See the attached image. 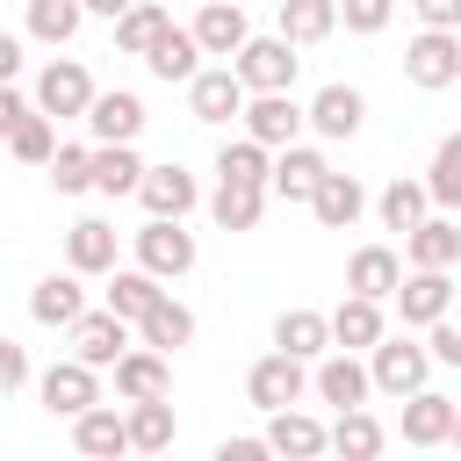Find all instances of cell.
<instances>
[{
    "mask_svg": "<svg viewBox=\"0 0 461 461\" xmlns=\"http://www.w3.org/2000/svg\"><path fill=\"white\" fill-rule=\"evenodd\" d=\"M50 187H58V194H86V187H94V151H86V144H58Z\"/></svg>",
    "mask_w": 461,
    "mask_h": 461,
    "instance_id": "cell-43",
    "label": "cell"
},
{
    "mask_svg": "<svg viewBox=\"0 0 461 461\" xmlns=\"http://www.w3.org/2000/svg\"><path fill=\"white\" fill-rule=\"evenodd\" d=\"M411 14L425 29H461V0H411Z\"/></svg>",
    "mask_w": 461,
    "mask_h": 461,
    "instance_id": "cell-47",
    "label": "cell"
},
{
    "mask_svg": "<svg viewBox=\"0 0 461 461\" xmlns=\"http://www.w3.org/2000/svg\"><path fill=\"white\" fill-rule=\"evenodd\" d=\"M317 396H324L331 411H353V403L375 396V367H360L346 346H331V353L317 360Z\"/></svg>",
    "mask_w": 461,
    "mask_h": 461,
    "instance_id": "cell-11",
    "label": "cell"
},
{
    "mask_svg": "<svg viewBox=\"0 0 461 461\" xmlns=\"http://www.w3.org/2000/svg\"><path fill=\"white\" fill-rule=\"evenodd\" d=\"M173 432H180V418H173V403H166V396L130 403V447H137V454H166V447H173Z\"/></svg>",
    "mask_w": 461,
    "mask_h": 461,
    "instance_id": "cell-35",
    "label": "cell"
},
{
    "mask_svg": "<svg viewBox=\"0 0 461 461\" xmlns=\"http://www.w3.org/2000/svg\"><path fill=\"white\" fill-rule=\"evenodd\" d=\"M324 173H331L324 151H310V144H281V158H274V194H281V202H310Z\"/></svg>",
    "mask_w": 461,
    "mask_h": 461,
    "instance_id": "cell-27",
    "label": "cell"
},
{
    "mask_svg": "<svg viewBox=\"0 0 461 461\" xmlns=\"http://www.w3.org/2000/svg\"><path fill=\"white\" fill-rule=\"evenodd\" d=\"M447 447H461V418H454V439H447Z\"/></svg>",
    "mask_w": 461,
    "mask_h": 461,
    "instance_id": "cell-52",
    "label": "cell"
},
{
    "mask_svg": "<svg viewBox=\"0 0 461 461\" xmlns=\"http://www.w3.org/2000/svg\"><path fill=\"white\" fill-rule=\"evenodd\" d=\"M137 339H144V346H158V353H180V346L194 339V310H187V303H173V295H158V303H151V317L137 324Z\"/></svg>",
    "mask_w": 461,
    "mask_h": 461,
    "instance_id": "cell-34",
    "label": "cell"
},
{
    "mask_svg": "<svg viewBox=\"0 0 461 461\" xmlns=\"http://www.w3.org/2000/svg\"><path fill=\"white\" fill-rule=\"evenodd\" d=\"M29 36H43V43H72L79 36V22H86V0H29Z\"/></svg>",
    "mask_w": 461,
    "mask_h": 461,
    "instance_id": "cell-41",
    "label": "cell"
},
{
    "mask_svg": "<svg viewBox=\"0 0 461 461\" xmlns=\"http://www.w3.org/2000/svg\"><path fill=\"white\" fill-rule=\"evenodd\" d=\"M0 389H7V396L29 389V353H22L14 339H0Z\"/></svg>",
    "mask_w": 461,
    "mask_h": 461,
    "instance_id": "cell-46",
    "label": "cell"
},
{
    "mask_svg": "<svg viewBox=\"0 0 461 461\" xmlns=\"http://www.w3.org/2000/svg\"><path fill=\"white\" fill-rule=\"evenodd\" d=\"M259 454H274L267 432H259V439H223V447H216V461H259Z\"/></svg>",
    "mask_w": 461,
    "mask_h": 461,
    "instance_id": "cell-48",
    "label": "cell"
},
{
    "mask_svg": "<svg viewBox=\"0 0 461 461\" xmlns=\"http://www.w3.org/2000/svg\"><path fill=\"white\" fill-rule=\"evenodd\" d=\"M274 346L281 353H303V360H324L339 339H331V317L324 310H281L274 317Z\"/></svg>",
    "mask_w": 461,
    "mask_h": 461,
    "instance_id": "cell-26",
    "label": "cell"
},
{
    "mask_svg": "<svg viewBox=\"0 0 461 461\" xmlns=\"http://www.w3.org/2000/svg\"><path fill=\"white\" fill-rule=\"evenodd\" d=\"M72 447H79L86 461H115V454H137V447H130V411H108V403L79 411V418H72Z\"/></svg>",
    "mask_w": 461,
    "mask_h": 461,
    "instance_id": "cell-12",
    "label": "cell"
},
{
    "mask_svg": "<svg viewBox=\"0 0 461 461\" xmlns=\"http://www.w3.org/2000/svg\"><path fill=\"white\" fill-rule=\"evenodd\" d=\"M137 202H144L151 216H187V209L202 202V187H194V173H187V166H151V173H144V187H137Z\"/></svg>",
    "mask_w": 461,
    "mask_h": 461,
    "instance_id": "cell-25",
    "label": "cell"
},
{
    "mask_svg": "<svg viewBox=\"0 0 461 461\" xmlns=\"http://www.w3.org/2000/svg\"><path fill=\"white\" fill-rule=\"evenodd\" d=\"M274 144H259L252 130L238 137V144H223L216 151V180H252V187H274V158H267Z\"/></svg>",
    "mask_w": 461,
    "mask_h": 461,
    "instance_id": "cell-33",
    "label": "cell"
},
{
    "mask_svg": "<svg viewBox=\"0 0 461 461\" xmlns=\"http://www.w3.org/2000/svg\"><path fill=\"white\" fill-rule=\"evenodd\" d=\"M7 151L22 158V166H50L58 158V115H43V108H29L14 130H7Z\"/></svg>",
    "mask_w": 461,
    "mask_h": 461,
    "instance_id": "cell-37",
    "label": "cell"
},
{
    "mask_svg": "<svg viewBox=\"0 0 461 461\" xmlns=\"http://www.w3.org/2000/svg\"><path fill=\"white\" fill-rule=\"evenodd\" d=\"M36 396H43V411H50V418H79V411H94V403H101V367H94V360H79V353H72V360H50V375H43V389H36Z\"/></svg>",
    "mask_w": 461,
    "mask_h": 461,
    "instance_id": "cell-7",
    "label": "cell"
},
{
    "mask_svg": "<svg viewBox=\"0 0 461 461\" xmlns=\"http://www.w3.org/2000/svg\"><path fill=\"white\" fill-rule=\"evenodd\" d=\"M144 173H151V166H144L130 144H94V187H101V194H137Z\"/></svg>",
    "mask_w": 461,
    "mask_h": 461,
    "instance_id": "cell-32",
    "label": "cell"
},
{
    "mask_svg": "<svg viewBox=\"0 0 461 461\" xmlns=\"http://www.w3.org/2000/svg\"><path fill=\"white\" fill-rule=\"evenodd\" d=\"M303 389H317V375L303 367V353H267V360H252V375H245V403L252 411H288V403H303Z\"/></svg>",
    "mask_w": 461,
    "mask_h": 461,
    "instance_id": "cell-1",
    "label": "cell"
},
{
    "mask_svg": "<svg viewBox=\"0 0 461 461\" xmlns=\"http://www.w3.org/2000/svg\"><path fill=\"white\" fill-rule=\"evenodd\" d=\"M331 339H339L346 353H375V346L389 339V324H382V303H375V295H353V288H346V303L331 310Z\"/></svg>",
    "mask_w": 461,
    "mask_h": 461,
    "instance_id": "cell-16",
    "label": "cell"
},
{
    "mask_svg": "<svg viewBox=\"0 0 461 461\" xmlns=\"http://www.w3.org/2000/svg\"><path fill=\"white\" fill-rule=\"evenodd\" d=\"M194 36H202L209 58H238V50L252 43V29H245V0H209V7L194 14Z\"/></svg>",
    "mask_w": 461,
    "mask_h": 461,
    "instance_id": "cell-18",
    "label": "cell"
},
{
    "mask_svg": "<svg viewBox=\"0 0 461 461\" xmlns=\"http://www.w3.org/2000/svg\"><path fill=\"white\" fill-rule=\"evenodd\" d=\"M130 7H137V0H86V14H108V22H122Z\"/></svg>",
    "mask_w": 461,
    "mask_h": 461,
    "instance_id": "cell-51",
    "label": "cell"
},
{
    "mask_svg": "<svg viewBox=\"0 0 461 461\" xmlns=\"http://www.w3.org/2000/svg\"><path fill=\"white\" fill-rule=\"evenodd\" d=\"M375 209H382V223H389V230H403V238H411V230L425 223V209H432V187H425V180H389Z\"/></svg>",
    "mask_w": 461,
    "mask_h": 461,
    "instance_id": "cell-38",
    "label": "cell"
},
{
    "mask_svg": "<svg viewBox=\"0 0 461 461\" xmlns=\"http://www.w3.org/2000/svg\"><path fill=\"white\" fill-rule=\"evenodd\" d=\"M295 50H303V43H288V36L274 29V36H252L230 65H238V79H245L252 94H288V86H295V65H303Z\"/></svg>",
    "mask_w": 461,
    "mask_h": 461,
    "instance_id": "cell-2",
    "label": "cell"
},
{
    "mask_svg": "<svg viewBox=\"0 0 461 461\" xmlns=\"http://www.w3.org/2000/svg\"><path fill=\"white\" fill-rule=\"evenodd\" d=\"M22 72V36H0V79Z\"/></svg>",
    "mask_w": 461,
    "mask_h": 461,
    "instance_id": "cell-50",
    "label": "cell"
},
{
    "mask_svg": "<svg viewBox=\"0 0 461 461\" xmlns=\"http://www.w3.org/2000/svg\"><path fill=\"white\" fill-rule=\"evenodd\" d=\"M245 101H252V86L238 79V65H202V72L187 79L194 122H230V115H245Z\"/></svg>",
    "mask_w": 461,
    "mask_h": 461,
    "instance_id": "cell-8",
    "label": "cell"
},
{
    "mask_svg": "<svg viewBox=\"0 0 461 461\" xmlns=\"http://www.w3.org/2000/svg\"><path fill=\"white\" fill-rule=\"evenodd\" d=\"M425 346H432V360H439V367H461V317L447 310V317L432 324V339H425Z\"/></svg>",
    "mask_w": 461,
    "mask_h": 461,
    "instance_id": "cell-45",
    "label": "cell"
},
{
    "mask_svg": "<svg viewBox=\"0 0 461 461\" xmlns=\"http://www.w3.org/2000/svg\"><path fill=\"white\" fill-rule=\"evenodd\" d=\"M346 288H353V295H375V303H389V295L403 288V259H396L389 245H360V252L346 259Z\"/></svg>",
    "mask_w": 461,
    "mask_h": 461,
    "instance_id": "cell-22",
    "label": "cell"
},
{
    "mask_svg": "<svg viewBox=\"0 0 461 461\" xmlns=\"http://www.w3.org/2000/svg\"><path fill=\"white\" fill-rule=\"evenodd\" d=\"M36 108L58 115V122H86V108H94V72H86L79 58H50V65L36 72Z\"/></svg>",
    "mask_w": 461,
    "mask_h": 461,
    "instance_id": "cell-3",
    "label": "cell"
},
{
    "mask_svg": "<svg viewBox=\"0 0 461 461\" xmlns=\"http://www.w3.org/2000/svg\"><path fill=\"white\" fill-rule=\"evenodd\" d=\"M29 317H36V324H65V331H72V324L86 317L79 267H72V274H50V281H36V288H29Z\"/></svg>",
    "mask_w": 461,
    "mask_h": 461,
    "instance_id": "cell-23",
    "label": "cell"
},
{
    "mask_svg": "<svg viewBox=\"0 0 461 461\" xmlns=\"http://www.w3.org/2000/svg\"><path fill=\"white\" fill-rule=\"evenodd\" d=\"M454 396H439V389H418V396H403V447H447L454 439Z\"/></svg>",
    "mask_w": 461,
    "mask_h": 461,
    "instance_id": "cell-14",
    "label": "cell"
},
{
    "mask_svg": "<svg viewBox=\"0 0 461 461\" xmlns=\"http://www.w3.org/2000/svg\"><path fill=\"white\" fill-rule=\"evenodd\" d=\"M425 187H432V202H439V209H461V130H454V137H439Z\"/></svg>",
    "mask_w": 461,
    "mask_h": 461,
    "instance_id": "cell-42",
    "label": "cell"
},
{
    "mask_svg": "<svg viewBox=\"0 0 461 461\" xmlns=\"http://www.w3.org/2000/svg\"><path fill=\"white\" fill-rule=\"evenodd\" d=\"M403 259H411V267H454V259H461V223H454V216H425V223L403 238Z\"/></svg>",
    "mask_w": 461,
    "mask_h": 461,
    "instance_id": "cell-30",
    "label": "cell"
},
{
    "mask_svg": "<svg viewBox=\"0 0 461 461\" xmlns=\"http://www.w3.org/2000/svg\"><path fill=\"white\" fill-rule=\"evenodd\" d=\"M367 367H375V389H382V396H418L425 375H432V346H418V339H382V346L367 353Z\"/></svg>",
    "mask_w": 461,
    "mask_h": 461,
    "instance_id": "cell-6",
    "label": "cell"
},
{
    "mask_svg": "<svg viewBox=\"0 0 461 461\" xmlns=\"http://www.w3.org/2000/svg\"><path fill=\"white\" fill-rule=\"evenodd\" d=\"M360 122H367V101H360V86H317V101H310V130L317 137H360Z\"/></svg>",
    "mask_w": 461,
    "mask_h": 461,
    "instance_id": "cell-19",
    "label": "cell"
},
{
    "mask_svg": "<svg viewBox=\"0 0 461 461\" xmlns=\"http://www.w3.org/2000/svg\"><path fill=\"white\" fill-rule=\"evenodd\" d=\"M158 295H166V281H158L151 267H115V274H108V310H122L130 324H144Z\"/></svg>",
    "mask_w": 461,
    "mask_h": 461,
    "instance_id": "cell-31",
    "label": "cell"
},
{
    "mask_svg": "<svg viewBox=\"0 0 461 461\" xmlns=\"http://www.w3.org/2000/svg\"><path fill=\"white\" fill-rule=\"evenodd\" d=\"M267 194H274V187H252V180H216V194H209L216 230H252V223L267 216Z\"/></svg>",
    "mask_w": 461,
    "mask_h": 461,
    "instance_id": "cell-28",
    "label": "cell"
},
{
    "mask_svg": "<svg viewBox=\"0 0 461 461\" xmlns=\"http://www.w3.org/2000/svg\"><path fill=\"white\" fill-rule=\"evenodd\" d=\"M389 303H396V317H403V324H425V331H432V324L454 310V281H447V267H411V274H403V288H396Z\"/></svg>",
    "mask_w": 461,
    "mask_h": 461,
    "instance_id": "cell-9",
    "label": "cell"
},
{
    "mask_svg": "<svg viewBox=\"0 0 461 461\" xmlns=\"http://www.w3.org/2000/svg\"><path fill=\"white\" fill-rule=\"evenodd\" d=\"M166 29H173V14H166L158 0H137V7L115 22V50H122V58H144V50H151Z\"/></svg>",
    "mask_w": 461,
    "mask_h": 461,
    "instance_id": "cell-36",
    "label": "cell"
},
{
    "mask_svg": "<svg viewBox=\"0 0 461 461\" xmlns=\"http://www.w3.org/2000/svg\"><path fill=\"white\" fill-rule=\"evenodd\" d=\"M389 14H396V0H339V22H346L353 36H382Z\"/></svg>",
    "mask_w": 461,
    "mask_h": 461,
    "instance_id": "cell-44",
    "label": "cell"
},
{
    "mask_svg": "<svg viewBox=\"0 0 461 461\" xmlns=\"http://www.w3.org/2000/svg\"><path fill=\"white\" fill-rule=\"evenodd\" d=\"M202 58H209V50H202V36H194V29H166V36L144 50V72H151V79H166V86H187V79L202 72Z\"/></svg>",
    "mask_w": 461,
    "mask_h": 461,
    "instance_id": "cell-15",
    "label": "cell"
},
{
    "mask_svg": "<svg viewBox=\"0 0 461 461\" xmlns=\"http://www.w3.org/2000/svg\"><path fill=\"white\" fill-rule=\"evenodd\" d=\"M331 447H339L346 461H367V454H382V447H389V432H382V418H367V411L353 403V411H339V425H331Z\"/></svg>",
    "mask_w": 461,
    "mask_h": 461,
    "instance_id": "cell-40",
    "label": "cell"
},
{
    "mask_svg": "<svg viewBox=\"0 0 461 461\" xmlns=\"http://www.w3.org/2000/svg\"><path fill=\"white\" fill-rule=\"evenodd\" d=\"M267 447L274 454H288V461H310V454H324L331 447V425H317L310 411H267Z\"/></svg>",
    "mask_w": 461,
    "mask_h": 461,
    "instance_id": "cell-17",
    "label": "cell"
},
{
    "mask_svg": "<svg viewBox=\"0 0 461 461\" xmlns=\"http://www.w3.org/2000/svg\"><path fill=\"white\" fill-rule=\"evenodd\" d=\"M360 209H367V187H360L353 173H324V180H317V194H310V216H317L324 230H353V223H360Z\"/></svg>",
    "mask_w": 461,
    "mask_h": 461,
    "instance_id": "cell-21",
    "label": "cell"
},
{
    "mask_svg": "<svg viewBox=\"0 0 461 461\" xmlns=\"http://www.w3.org/2000/svg\"><path fill=\"white\" fill-rule=\"evenodd\" d=\"M173 353H158V346H130L122 360H115V396L122 403H144V396H166L173 389V367H166Z\"/></svg>",
    "mask_w": 461,
    "mask_h": 461,
    "instance_id": "cell-13",
    "label": "cell"
},
{
    "mask_svg": "<svg viewBox=\"0 0 461 461\" xmlns=\"http://www.w3.org/2000/svg\"><path fill=\"white\" fill-rule=\"evenodd\" d=\"M65 259H72L79 274H115V223L79 216V223L65 230Z\"/></svg>",
    "mask_w": 461,
    "mask_h": 461,
    "instance_id": "cell-29",
    "label": "cell"
},
{
    "mask_svg": "<svg viewBox=\"0 0 461 461\" xmlns=\"http://www.w3.org/2000/svg\"><path fill=\"white\" fill-rule=\"evenodd\" d=\"M194 259H202V252H194V230H180V216H151V223L137 230V267H151L158 281H180Z\"/></svg>",
    "mask_w": 461,
    "mask_h": 461,
    "instance_id": "cell-5",
    "label": "cell"
},
{
    "mask_svg": "<svg viewBox=\"0 0 461 461\" xmlns=\"http://www.w3.org/2000/svg\"><path fill=\"white\" fill-rule=\"evenodd\" d=\"M403 79L425 86V94L454 86L461 79V29H418L411 50H403Z\"/></svg>",
    "mask_w": 461,
    "mask_h": 461,
    "instance_id": "cell-4",
    "label": "cell"
},
{
    "mask_svg": "<svg viewBox=\"0 0 461 461\" xmlns=\"http://www.w3.org/2000/svg\"><path fill=\"white\" fill-rule=\"evenodd\" d=\"M29 108H36V101H29V94H14V86H7V94H0V130H14V122H22V115H29Z\"/></svg>",
    "mask_w": 461,
    "mask_h": 461,
    "instance_id": "cell-49",
    "label": "cell"
},
{
    "mask_svg": "<svg viewBox=\"0 0 461 461\" xmlns=\"http://www.w3.org/2000/svg\"><path fill=\"white\" fill-rule=\"evenodd\" d=\"M303 122H310V108H295L288 94H252V101H245V130H252L259 144H274V151H281V144H295V130H303Z\"/></svg>",
    "mask_w": 461,
    "mask_h": 461,
    "instance_id": "cell-20",
    "label": "cell"
},
{
    "mask_svg": "<svg viewBox=\"0 0 461 461\" xmlns=\"http://www.w3.org/2000/svg\"><path fill=\"white\" fill-rule=\"evenodd\" d=\"M72 353L94 360V367H115V360L130 353V317H122V310H86V317L72 324Z\"/></svg>",
    "mask_w": 461,
    "mask_h": 461,
    "instance_id": "cell-10",
    "label": "cell"
},
{
    "mask_svg": "<svg viewBox=\"0 0 461 461\" xmlns=\"http://www.w3.org/2000/svg\"><path fill=\"white\" fill-rule=\"evenodd\" d=\"M339 29V0H281V36L288 43H324Z\"/></svg>",
    "mask_w": 461,
    "mask_h": 461,
    "instance_id": "cell-39",
    "label": "cell"
},
{
    "mask_svg": "<svg viewBox=\"0 0 461 461\" xmlns=\"http://www.w3.org/2000/svg\"><path fill=\"white\" fill-rule=\"evenodd\" d=\"M86 130H94V144H137V130H144V101H137V94H94Z\"/></svg>",
    "mask_w": 461,
    "mask_h": 461,
    "instance_id": "cell-24",
    "label": "cell"
}]
</instances>
